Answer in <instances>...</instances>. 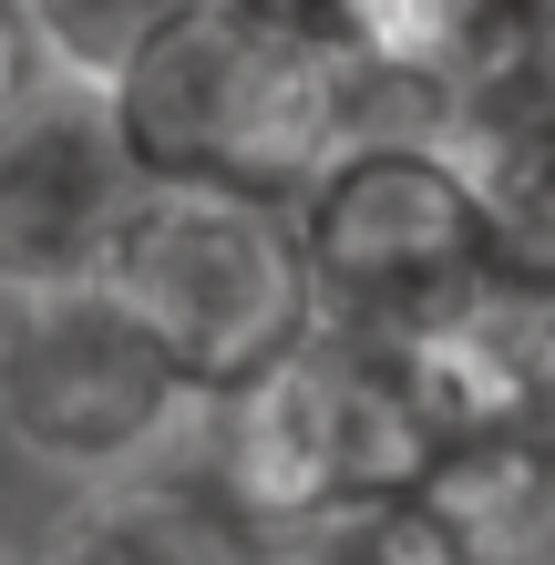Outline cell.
Here are the masks:
<instances>
[{
    "mask_svg": "<svg viewBox=\"0 0 555 565\" xmlns=\"http://www.w3.org/2000/svg\"><path fill=\"white\" fill-rule=\"evenodd\" d=\"M11 11H21V0H0V21H11Z\"/></svg>",
    "mask_w": 555,
    "mask_h": 565,
    "instance_id": "4fadbf2b",
    "label": "cell"
},
{
    "mask_svg": "<svg viewBox=\"0 0 555 565\" xmlns=\"http://www.w3.org/2000/svg\"><path fill=\"white\" fill-rule=\"evenodd\" d=\"M421 504L463 565H555V422L452 431L421 473Z\"/></svg>",
    "mask_w": 555,
    "mask_h": 565,
    "instance_id": "ba28073f",
    "label": "cell"
},
{
    "mask_svg": "<svg viewBox=\"0 0 555 565\" xmlns=\"http://www.w3.org/2000/svg\"><path fill=\"white\" fill-rule=\"evenodd\" d=\"M42 565H268V524L216 473L124 462V473H83V493L42 535Z\"/></svg>",
    "mask_w": 555,
    "mask_h": 565,
    "instance_id": "52a82bcc",
    "label": "cell"
},
{
    "mask_svg": "<svg viewBox=\"0 0 555 565\" xmlns=\"http://www.w3.org/2000/svg\"><path fill=\"white\" fill-rule=\"evenodd\" d=\"M545 11H555V0H545Z\"/></svg>",
    "mask_w": 555,
    "mask_h": 565,
    "instance_id": "9a60e30c",
    "label": "cell"
},
{
    "mask_svg": "<svg viewBox=\"0 0 555 565\" xmlns=\"http://www.w3.org/2000/svg\"><path fill=\"white\" fill-rule=\"evenodd\" d=\"M104 93L154 185H226L278 206H299L361 135V62L247 0H185Z\"/></svg>",
    "mask_w": 555,
    "mask_h": 565,
    "instance_id": "6da1fadb",
    "label": "cell"
},
{
    "mask_svg": "<svg viewBox=\"0 0 555 565\" xmlns=\"http://www.w3.org/2000/svg\"><path fill=\"white\" fill-rule=\"evenodd\" d=\"M247 11H268L288 31H319V42H340L350 52V21H361V0H247Z\"/></svg>",
    "mask_w": 555,
    "mask_h": 565,
    "instance_id": "8fae6325",
    "label": "cell"
},
{
    "mask_svg": "<svg viewBox=\"0 0 555 565\" xmlns=\"http://www.w3.org/2000/svg\"><path fill=\"white\" fill-rule=\"evenodd\" d=\"M175 11L185 0H21V31H31V52H42V73L114 83Z\"/></svg>",
    "mask_w": 555,
    "mask_h": 565,
    "instance_id": "30bf717a",
    "label": "cell"
},
{
    "mask_svg": "<svg viewBox=\"0 0 555 565\" xmlns=\"http://www.w3.org/2000/svg\"><path fill=\"white\" fill-rule=\"evenodd\" d=\"M299 226L319 268V319L391 350L463 329L514 268V226L473 185V164L442 135H402V124L350 135V154L299 195Z\"/></svg>",
    "mask_w": 555,
    "mask_h": 565,
    "instance_id": "7a4b0ae2",
    "label": "cell"
},
{
    "mask_svg": "<svg viewBox=\"0 0 555 565\" xmlns=\"http://www.w3.org/2000/svg\"><path fill=\"white\" fill-rule=\"evenodd\" d=\"M114 288L166 360L185 371L195 402H226L257 371L319 329V268L309 226L278 195H226V185H154L135 237L114 257Z\"/></svg>",
    "mask_w": 555,
    "mask_h": 565,
    "instance_id": "277c9868",
    "label": "cell"
},
{
    "mask_svg": "<svg viewBox=\"0 0 555 565\" xmlns=\"http://www.w3.org/2000/svg\"><path fill=\"white\" fill-rule=\"evenodd\" d=\"M268 565H463L421 493H350V504L268 524Z\"/></svg>",
    "mask_w": 555,
    "mask_h": 565,
    "instance_id": "9c48e42d",
    "label": "cell"
},
{
    "mask_svg": "<svg viewBox=\"0 0 555 565\" xmlns=\"http://www.w3.org/2000/svg\"><path fill=\"white\" fill-rule=\"evenodd\" d=\"M145 195L154 175L124 135L114 93L73 73H31L0 104V298L114 278Z\"/></svg>",
    "mask_w": 555,
    "mask_h": 565,
    "instance_id": "8992f818",
    "label": "cell"
},
{
    "mask_svg": "<svg viewBox=\"0 0 555 565\" xmlns=\"http://www.w3.org/2000/svg\"><path fill=\"white\" fill-rule=\"evenodd\" d=\"M0 565H11V555H0Z\"/></svg>",
    "mask_w": 555,
    "mask_h": 565,
    "instance_id": "5bb4252c",
    "label": "cell"
},
{
    "mask_svg": "<svg viewBox=\"0 0 555 565\" xmlns=\"http://www.w3.org/2000/svg\"><path fill=\"white\" fill-rule=\"evenodd\" d=\"M195 402L166 340L124 309L114 278L11 298L0 319V431L52 473H124Z\"/></svg>",
    "mask_w": 555,
    "mask_h": 565,
    "instance_id": "5b68a950",
    "label": "cell"
},
{
    "mask_svg": "<svg viewBox=\"0 0 555 565\" xmlns=\"http://www.w3.org/2000/svg\"><path fill=\"white\" fill-rule=\"evenodd\" d=\"M31 73H42V52H31V31H21V11H11V21H0V104H11Z\"/></svg>",
    "mask_w": 555,
    "mask_h": 565,
    "instance_id": "7c38bea8",
    "label": "cell"
},
{
    "mask_svg": "<svg viewBox=\"0 0 555 565\" xmlns=\"http://www.w3.org/2000/svg\"><path fill=\"white\" fill-rule=\"evenodd\" d=\"M206 412H216L206 473L257 524L350 504V493H421V473L452 443L421 360L391 340H361V329H330V319L278 371H257L247 391H226Z\"/></svg>",
    "mask_w": 555,
    "mask_h": 565,
    "instance_id": "3957f363",
    "label": "cell"
}]
</instances>
